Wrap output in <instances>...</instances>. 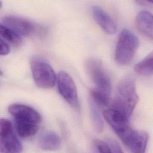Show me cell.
I'll list each match as a JSON object with an SVG mask.
<instances>
[{"instance_id":"10","label":"cell","mask_w":153,"mask_h":153,"mask_svg":"<svg viewBox=\"0 0 153 153\" xmlns=\"http://www.w3.org/2000/svg\"><path fill=\"white\" fill-rule=\"evenodd\" d=\"M93 18L102 29L108 34H114L117 31V26L111 16L102 8L93 5L91 8Z\"/></svg>"},{"instance_id":"11","label":"cell","mask_w":153,"mask_h":153,"mask_svg":"<svg viewBox=\"0 0 153 153\" xmlns=\"http://www.w3.org/2000/svg\"><path fill=\"white\" fill-rule=\"evenodd\" d=\"M149 136L144 131L134 130L131 137L124 144L131 152L143 153L145 152Z\"/></svg>"},{"instance_id":"2","label":"cell","mask_w":153,"mask_h":153,"mask_svg":"<svg viewBox=\"0 0 153 153\" xmlns=\"http://www.w3.org/2000/svg\"><path fill=\"white\" fill-rule=\"evenodd\" d=\"M139 45V41L136 35L130 30L123 29L119 35L116 45V61L122 65L129 64L133 59Z\"/></svg>"},{"instance_id":"5","label":"cell","mask_w":153,"mask_h":153,"mask_svg":"<svg viewBox=\"0 0 153 153\" xmlns=\"http://www.w3.org/2000/svg\"><path fill=\"white\" fill-rule=\"evenodd\" d=\"M23 146L13 132V125L7 119L0 121V151L5 153H19Z\"/></svg>"},{"instance_id":"16","label":"cell","mask_w":153,"mask_h":153,"mask_svg":"<svg viewBox=\"0 0 153 153\" xmlns=\"http://www.w3.org/2000/svg\"><path fill=\"white\" fill-rule=\"evenodd\" d=\"M89 108L91 121L94 128L98 133L103 131L104 128V123L99 111L97 105L92 100H89Z\"/></svg>"},{"instance_id":"6","label":"cell","mask_w":153,"mask_h":153,"mask_svg":"<svg viewBox=\"0 0 153 153\" xmlns=\"http://www.w3.org/2000/svg\"><path fill=\"white\" fill-rule=\"evenodd\" d=\"M59 92L64 100L74 108L79 106L78 95L74 81L65 71H60L57 76Z\"/></svg>"},{"instance_id":"4","label":"cell","mask_w":153,"mask_h":153,"mask_svg":"<svg viewBox=\"0 0 153 153\" xmlns=\"http://www.w3.org/2000/svg\"><path fill=\"white\" fill-rule=\"evenodd\" d=\"M33 79L36 85L42 88H51L56 84L57 78L50 65L39 57H33L30 62Z\"/></svg>"},{"instance_id":"14","label":"cell","mask_w":153,"mask_h":153,"mask_svg":"<svg viewBox=\"0 0 153 153\" xmlns=\"http://www.w3.org/2000/svg\"><path fill=\"white\" fill-rule=\"evenodd\" d=\"M15 128L18 135L22 137L26 138L34 136L38 131V124L15 120Z\"/></svg>"},{"instance_id":"1","label":"cell","mask_w":153,"mask_h":153,"mask_svg":"<svg viewBox=\"0 0 153 153\" xmlns=\"http://www.w3.org/2000/svg\"><path fill=\"white\" fill-rule=\"evenodd\" d=\"M139 101L136 83L131 78H124L118 84L112 102V109H115L128 119Z\"/></svg>"},{"instance_id":"20","label":"cell","mask_w":153,"mask_h":153,"mask_svg":"<svg viewBox=\"0 0 153 153\" xmlns=\"http://www.w3.org/2000/svg\"><path fill=\"white\" fill-rule=\"evenodd\" d=\"M106 142L108 145V146L111 152L121 153V152H123V150L121 149L120 145L116 140H115L112 139H108Z\"/></svg>"},{"instance_id":"18","label":"cell","mask_w":153,"mask_h":153,"mask_svg":"<svg viewBox=\"0 0 153 153\" xmlns=\"http://www.w3.org/2000/svg\"><path fill=\"white\" fill-rule=\"evenodd\" d=\"M90 97L97 105L101 106H106L109 102V96L95 88L91 90Z\"/></svg>"},{"instance_id":"15","label":"cell","mask_w":153,"mask_h":153,"mask_svg":"<svg viewBox=\"0 0 153 153\" xmlns=\"http://www.w3.org/2000/svg\"><path fill=\"white\" fill-rule=\"evenodd\" d=\"M134 71L140 75L145 76H152L153 73V54H148L143 59L136 63L134 67Z\"/></svg>"},{"instance_id":"7","label":"cell","mask_w":153,"mask_h":153,"mask_svg":"<svg viewBox=\"0 0 153 153\" xmlns=\"http://www.w3.org/2000/svg\"><path fill=\"white\" fill-rule=\"evenodd\" d=\"M103 117L121 139L132 128L129 124V119L120 112L114 109H107L103 112Z\"/></svg>"},{"instance_id":"12","label":"cell","mask_w":153,"mask_h":153,"mask_svg":"<svg viewBox=\"0 0 153 153\" xmlns=\"http://www.w3.org/2000/svg\"><path fill=\"white\" fill-rule=\"evenodd\" d=\"M136 25L139 31L146 37L152 39V15L147 11H140L136 17Z\"/></svg>"},{"instance_id":"8","label":"cell","mask_w":153,"mask_h":153,"mask_svg":"<svg viewBox=\"0 0 153 153\" xmlns=\"http://www.w3.org/2000/svg\"><path fill=\"white\" fill-rule=\"evenodd\" d=\"M8 110L14 120L29 121L37 124H39L41 120L39 113L27 105L14 103L9 106Z\"/></svg>"},{"instance_id":"9","label":"cell","mask_w":153,"mask_h":153,"mask_svg":"<svg viewBox=\"0 0 153 153\" xmlns=\"http://www.w3.org/2000/svg\"><path fill=\"white\" fill-rule=\"evenodd\" d=\"M1 23L19 35L29 36L33 34L35 31V27L32 22L27 19L15 16L4 17Z\"/></svg>"},{"instance_id":"13","label":"cell","mask_w":153,"mask_h":153,"mask_svg":"<svg viewBox=\"0 0 153 153\" xmlns=\"http://www.w3.org/2000/svg\"><path fill=\"white\" fill-rule=\"evenodd\" d=\"M39 143L42 149L53 151L60 148L61 145V139L56 133L49 131L44 133L41 136Z\"/></svg>"},{"instance_id":"19","label":"cell","mask_w":153,"mask_h":153,"mask_svg":"<svg viewBox=\"0 0 153 153\" xmlns=\"http://www.w3.org/2000/svg\"><path fill=\"white\" fill-rule=\"evenodd\" d=\"M93 149L95 152H111L106 142L100 139H95L93 142Z\"/></svg>"},{"instance_id":"17","label":"cell","mask_w":153,"mask_h":153,"mask_svg":"<svg viewBox=\"0 0 153 153\" xmlns=\"http://www.w3.org/2000/svg\"><path fill=\"white\" fill-rule=\"evenodd\" d=\"M0 34L1 38L15 46H19L22 44V39L20 35L2 23L0 25Z\"/></svg>"},{"instance_id":"3","label":"cell","mask_w":153,"mask_h":153,"mask_svg":"<svg viewBox=\"0 0 153 153\" xmlns=\"http://www.w3.org/2000/svg\"><path fill=\"white\" fill-rule=\"evenodd\" d=\"M85 66L91 81L96 87L95 88L110 96L112 91L111 79L102 62L99 59L90 58L87 60Z\"/></svg>"},{"instance_id":"21","label":"cell","mask_w":153,"mask_h":153,"mask_svg":"<svg viewBox=\"0 0 153 153\" xmlns=\"http://www.w3.org/2000/svg\"><path fill=\"white\" fill-rule=\"evenodd\" d=\"M0 43H1V50H0L1 55V56L7 55L10 51V48L9 45L2 38H1Z\"/></svg>"},{"instance_id":"22","label":"cell","mask_w":153,"mask_h":153,"mask_svg":"<svg viewBox=\"0 0 153 153\" xmlns=\"http://www.w3.org/2000/svg\"><path fill=\"white\" fill-rule=\"evenodd\" d=\"M136 2L142 5H148L149 4H152V2L148 1H137Z\"/></svg>"}]
</instances>
